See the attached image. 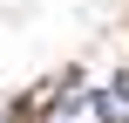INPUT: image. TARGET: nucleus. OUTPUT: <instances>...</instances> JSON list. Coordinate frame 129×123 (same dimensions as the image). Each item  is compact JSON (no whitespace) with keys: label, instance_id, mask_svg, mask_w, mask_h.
Masks as SVG:
<instances>
[{"label":"nucleus","instance_id":"f03ea898","mask_svg":"<svg viewBox=\"0 0 129 123\" xmlns=\"http://www.w3.org/2000/svg\"><path fill=\"white\" fill-rule=\"evenodd\" d=\"M102 96H109V123H129V75H116Z\"/></svg>","mask_w":129,"mask_h":123},{"label":"nucleus","instance_id":"f257e3e1","mask_svg":"<svg viewBox=\"0 0 129 123\" xmlns=\"http://www.w3.org/2000/svg\"><path fill=\"white\" fill-rule=\"evenodd\" d=\"M41 123H109V96H95V89L68 82V89L48 103V116H41Z\"/></svg>","mask_w":129,"mask_h":123}]
</instances>
